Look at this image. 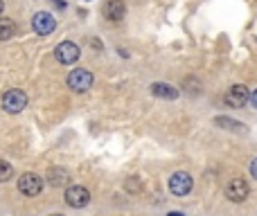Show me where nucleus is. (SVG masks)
Segmentation results:
<instances>
[{"label":"nucleus","mask_w":257,"mask_h":216,"mask_svg":"<svg viewBox=\"0 0 257 216\" xmlns=\"http://www.w3.org/2000/svg\"><path fill=\"white\" fill-rule=\"evenodd\" d=\"M217 126L230 128V131H244L239 122H232V119H228V117H217Z\"/></svg>","instance_id":"2eb2a0df"},{"label":"nucleus","mask_w":257,"mask_h":216,"mask_svg":"<svg viewBox=\"0 0 257 216\" xmlns=\"http://www.w3.org/2000/svg\"><path fill=\"white\" fill-rule=\"evenodd\" d=\"M66 203L70 205V207H86V205L90 203V191L86 189V187L81 185H70L66 189Z\"/></svg>","instance_id":"39448f33"},{"label":"nucleus","mask_w":257,"mask_h":216,"mask_svg":"<svg viewBox=\"0 0 257 216\" xmlns=\"http://www.w3.org/2000/svg\"><path fill=\"white\" fill-rule=\"evenodd\" d=\"M68 180H70V173H68L63 167H52V169H48V182H50L52 187H66Z\"/></svg>","instance_id":"9b49d317"},{"label":"nucleus","mask_w":257,"mask_h":216,"mask_svg":"<svg viewBox=\"0 0 257 216\" xmlns=\"http://www.w3.org/2000/svg\"><path fill=\"white\" fill-rule=\"evenodd\" d=\"M124 187H126V191H131V194H138V191L142 189V182H140V178L131 176V178H126Z\"/></svg>","instance_id":"dca6fc26"},{"label":"nucleus","mask_w":257,"mask_h":216,"mask_svg":"<svg viewBox=\"0 0 257 216\" xmlns=\"http://www.w3.org/2000/svg\"><path fill=\"white\" fill-rule=\"evenodd\" d=\"M50 216H61V214H50Z\"/></svg>","instance_id":"412c9836"},{"label":"nucleus","mask_w":257,"mask_h":216,"mask_svg":"<svg viewBox=\"0 0 257 216\" xmlns=\"http://www.w3.org/2000/svg\"><path fill=\"white\" fill-rule=\"evenodd\" d=\"M250 104L257 108V90H253V95H250Z\"/></svg>","instance_id":"a211bd4d"},{"label":"nucleus","mask_w":257,"mask_h":216,"mask_svg":"<svg viewBox=\"0 0 257 216\" xmlns=\"http://www.w3.org/2000/svg\"><path fill=\"white\" fill-rule=\"evenodd\" d=\"M68 88L75 90V93H86V90L93 88V75L86 68H77L68 75Z\"/></svg>","instance_id":"f03ea898"},{"label":"nucleus","mask_w":257,"mask_h":216,"mask_svg":"<svg viewBox=\"0 0 257 216\" xmlns=\"http://www.w3.org/2000/svg\"><path fill=\"white\" fill-rule=\"evenodd\" d=\"M250 99V93L248 88H246L244 84H237V86H230V88L226 90V104L230 108H241L246 106V102Z\"/></svg>","instance_id":"0eeeda50"},{"label":"nucleus","mask_w":257,"mask_h":216,"mask_svg":"<svg viewBox=\"0 0 257 216\" xmlns=\"http://www.w3.org/2000/svg\"><path fill=\"white\" fill-rule=\"evenodd\" d=\"M16 34V25L9 18H0V41H9Z\"/></svg>","instance_id":"ddd939ff"},{"label":"nucleus","mask_w":257,"mask_h":216,"mask_svg":"<svg viewBox=\"0 0 257 216\" xmlns=\"http://www.w3.org/2000/svg\"><path fill=\"white\" fill-rule=\"evenodd\" d=\"M3 9H5V3H3V0H0V16H3Z\"/></svg>","instance_id":"6ab92c4d"},{"label":"nucleus","mask_w":257,"mask_h":216,"mask_svg":"<svg viewBox=\"0 0 257 216\" xmlns=\"http://www.w3.org/2000/svg\"><path fill=\"white\" fill-rule=\"evenodd\" d=\"M79 45H75L72 41H63V43L57 45V50H54V57H57L59 63H63V66H70V63H75L77 59H79Z\"/></svg>","instance_id":"20e7f679"},{"label":"nucleus","mask_w":257,"mask_h":216,"mask_svg":"<svg viewBox=\"0 0 257 216\" xmlns=\"http://www.w3.org/2000/svg\"><path fill=\"white\" fill-rule=\"evenodd\" d=\"M18 191L25 196H39L43 191V178L39 173H23L18 180Z\"/></svg>","instance_id":"7ed1b4c3"},{"label":"nucleus","mask_w":257,"mask_h":216,"mask_svg":"<svg viewBox=\"0 0 257 216\" xmlns=\"http://www.w3.org/2000/svg\"><path fill=\"white\" fill-rule=\"evenodd\" d=\"M32 27H34V32L39 36H48L54 32L57 21H54V16L50 12H39V14H34V18H32Z\"/></svg>","instance_id":"423d86ee"},{"label":"nucleus","mask_w":257,"mask_h":216,"mask_svg":"<svg viewBox=\"0 0 257 216\" xmlns=\"http://www.w3.org/2000/svg\"><path fill=\"white\" fill-rule=\"evenodd\" d=\"M151 95L160 99H176L178 97V90L169 84H151Z\"/></svg>","instance_id":"f8f14e48"},{"label":"nucleus","mask_w":257,"mask_h":216,"mask_svg":"<svg viewBox=\"0 0 257 216\" xmlns=\"http://www.w3.org/2000/svg\"><path fill=\"white\" fill-rule=\"evenodd\" d=\"M192 189V176L187 171H176L169 178V191L174 196H185Z\"/></svg>","instance_id":"6e6552de"},{"label":"nucleus","mask_w":257,"mask_h":216,"mask_svg":"<svg viewBox=\"0 0 257 216\" xmlns=\"http://www.w3.org/2000/svg\"><path fill=\"white\" fill-rule=\"evenodd\" d=\"M250 176H253L255 180H257V158L253 160V162H250Z\"/></svg>","instance_id":"f3484780"},{"label":"nucleus","mask_w":257,"mask_h":216,"mask_svg":"<svg viewBox=\"0 0 257 216\" xmlns=\"http://www.w3.org/2000/svg\"><path fill=\"white\" fill-rule=\"evenodd\" d=\"M0 104H3V110L16 115V113H21V110H25V106H27V95L23 93L21 88H9L7 93L3 95Z\"/></svg>","instance_id":"f257e3e1"},{"label":"nucleus","mask_w":257,"mask_h":216,"mask_svg":"<svg viewBox=\"0 0 257 216\" xmlns=\"http://www.w3.org/2000/svg\"><path fill=\"white\" fill-rule=\"evenodd\" d=\"M14 176V167L7 162V160H0V182L9 180Z\"/></svg>","instance_id":"4468645a"},{"label":"nucleus","mask_w":257,"mask_h":216,"mask_svg":"<svg viewBox=\"0 0 257 216\" xmlns=\"http://www.w3.org/2000/svg\"><path fill=\"white\" fill-rule=\"evenodd\" d=\"M248 191H250L248 182H246L244 178H232V180L226 185V196H228V200H232V203H241V200H246Z\"/></svg>","instance_id":"1a4fd4ad"},{"label":"nucleus","mask_w":257,"mask_h":216,"mask_svg":"<svg viewBox=\"0 0 257 216\" xmlns=\"http://www.w3.org/2000/svg\"><path fill=\"white\" fill-rule=\"evenodd\" d=\"M104 14H106L108 21L117 23V21H122V18H124V14H126V5L122 3V0H108V3L104 5Z\"/></svg>","instance_id":"9d476101"},{"label":"nucleus","mask_w":257,"mask_h":216,"mask_svg":"<svg viewBox=\"0 0 257 216\" xmlns=\"http://www.w3.org/2000/svg\"><path fill=\"white\" fill-rule=\"evenodd\" d=\"M169 216H183V214H178V212H172V214H169Z\"/></svg>","instance_id":"aec40b11"}]
</instances>
